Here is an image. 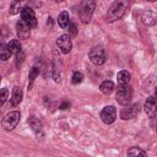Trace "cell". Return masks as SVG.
Here are the masks:
<instances>
[{
  "label": "cell",
  "instance_id": "1",
  "mask_svg": "<svg viewBox=\"0 0 157 157\" xmlns=\"http://www.w3.org/2000/svg\"><path fill=\"white\" fill-rule=\"evenodd\" d=\"M129 7V0H115L105 13V21L108 23L120 20Z\"/></svg>",
  "mask_w": 157,
  "mask_h": 157
},
{
  "label": "cell",
  "instance_id": "2",
  "mask_svg": "<svg viewBox=\"0 0 157 157\" xmlns=\"http://www.w3.org/2000/svg\"><path fill=\"white\" fill-rule=\"evenodd\" d=\"M94 9H96L94 0H82V2L78 6V17L82 23H88L91 21Z\"/></svg>",
  "mask_w": 157,
  "mask_h": 157
},
{
  "label": "cell",
  "instance_id": "3",
  "mask_svg": "<svg viewBox=\"0 0 157 157\" xmlns=\"http://www.w3.org/2000/svg\"><path fill=\"white\" fill-rule=\"evenodd\" d=\"M132 98V88L126 85H118L115 88V99L120 105H128Z\"/></svg>",
  "mask_w": 157,
  "mask_h": 157
},
{
  "label": "cell",
  "instance_id": "4",
  "mask_svg": "<svg viewBox=\"0 0 157 157\" xmlns=\"http://www.w3.org/2000/svg\"><path fill=\"white\" fill-rule=\"evenodd\" d=\"M20 119H21L20 112L18 110H12V112H10V113H7V114L4 115L2 121H1V125H2V128L5 130L10 131V130H13L17 126Z\"/></svg>",
  "mask_w": 157,
  "mask_h": 157
},
{
  "label": "cell",
  "instance_id": "5",
  "mask_svg": "<svg viewBox=\"0 0 157 157\" xmlns=\"http://www.w3.org/2000/svg\"><path fill=\"white\" fill-rule=\"evenodd\" d=\"M88 58L94 65H102L105 61V52L102 45H94L88 52Z\"/></svg>",
  "mask_w": 157,
  "mask_h": 157
},
{
  "label": "cell",
  "instance_id": "6",
  "mask_svg": "<svg viewBox=\"0 0 157 157\" xmlns=\"http://www.w3.org/2000/svg\"><path fill=\"white\" fill-rule=\"evenodd\" d=\"M101 119L104 124H113L117 119V109L114 105H107L101 112Z\"/></svg>",
  "mask_w": 157,
  "mask_h": 157
},
{
  "label": "cell",
  "instance_id": "7",
  "mask_svg": "<svg viewBox=\"0 0 157 157\" xmlns=\"http://www.w3.org/2000/svg\"><path fill=\"white\" fill-rule=\"evenodd\" d=\"M56 45L60 49L63 54H69L72 48V42H71V36L69 34H61L56 39Z\"/></svg>",
  "mask_w": 157,
  "mask_h": 157
},
{
  "label": "cell",
  "instance_id": "8",
  "mask_svg": "<svg viewBox=\"0 0 157 157\" xmlns=\"http://www.w3.org/2000/svg\"><path fill=\"white\" fill-rule=\"evenodd\" d=\"M27 123H28V125L31 126V129L34 131V134H36V136H37V139H43L44 137V131H43V124H42V121L37 118V117H29L28 118V120H27Z\"/></svg>",
  "mask_w": 157,
  "mask_h": 157
},
{
  "label": "cell",
  "instance_id": "9",
  "mask_svg": "<svg viewBox=\"0 0 157 157\" xmlns=\"http://www.w3.org/2000/svg\"><path fill=\"white\" fill-rule=\"evenodd\" d=\"M140 110H141V105H140L139 103H134V104H131L130 107L121 109V112H120V118L124 119V120L132 119V118H135V117L140 113Z\"/></svg>",
  "mask_w": 157,
  "mask_h": 157
},
{
  "label": "cell",
  "instance_id": "10",
  "mask_svg": "<svg viewBox=\"0 0 157 157\" xmlns=\"http://www.w3.org/2000/svg\"><path fill=\"white\" fill-rule=\"evenodd\" d=\"M21 20H23L31 28L37 27V18H36V13L33 11V9L31 7H26L23 9V11L21 12Z\"/></svg>",
  "mask_w": 157,
  "mask_h": 157
},
{
  "label": "cell",
  "instance_id": "11",
  "mask_svg": "<svg viewBox=\"0 0 157 157\" xmlns=\"http://www.w3.org/2000/svg\"><path fill=\"white\" fill-rule=\"evenodd\" d=\"M144 109H145V113L147 114V117L153 118L157 112V98L153 96L147 97L145 101V104H144Z\"/></svg>",
  "mask_w": 157,
  "mask_h": 157
},
{
  "label": "cell",
  "instance_id": "12",
  "mask_svg": "<svg viewBox=\"0 0 157 157\" xmlns=\"http://www.w3.org/2000/svg\"><path fill=\"white\" fill-rule=\"evenodd\" d=\"M28 2H29V0H11L9 13L10 15H17V13L22 12L23 9H26L28 6Z\"/></svg>",
  "mask_w": 157,
  "mask_h": 157
},
{
  "label": "cell",
  "instance_id": "13",
  "mask_svg": "<svg viewBox=\"0 0 157 157\" xmlns=\"http://www.w3.org/2000/svg\"><path fill=\"white\" fill-rule=\"evenodd\" d=\"M16 29H17V36L20 39H27L31 36V27L23 20H20L16 23Z\"/></svg>",
  "mask_w": 157,
  "mask_h": 157
},
{
  "label": "cell",
  "instance_id": "14",
  "mask_svg": "<svg viewBox=\"0 0 157 157\" xmlns=\"http://www.w3.org/2000/svg\"><path fill=\"white\" fill-rule=\"evenodd\" d=\"M22 98H23V92H22L21 87L15 86L13 90H12L11 98H10V101H11V107H16V105H18V104L21 103Z\"/></svg>",
  "mask_w": 157,
  "mask_h": 157
},
{
  "label": "cell",
  "instance_id": "15",
  "mask_svg": "<svg viewBox=\"0 0 157 157\" xmlns=\"http://www.w3.org/2000/svg\"><path fill=\"white\" fill-rule=\"evenodd\" d=\"M39 72H40V65H39L38 63H36V64L32 66V69H31V71H29V75H28V91L32 88L33 82H34L36 77L39 75Z\"/></svg>",
  "mask_w": 157,
  "mask_h": 157
},
{
  "label": "cell",
  "instance_id": "16",
  "mask_svg": "<svg viewBox=\"0 0 157 157\" xmlns=\"http://www.w3.org/2000/svg\"><path fill=\"white\" fill-rule=\"evenodd\" d=\"M141 20H142L144 25H146V26H153V25L156 23V16H155V13H153L152 11H150V10L144 11Z\"/></svg>",
  "mask_w": 157,
  "mask_h": 157
},
{
  "label": "cell",
  "instance_id": "17",
  "mask_svg": "<svg viewBox=\"0 0 157 157\" xmlns=\"http://www.w3.org/2000/svg\"><path fill=\"white\" fill-rule=\"evenodd\" d=\"M58 23L61 28H66L70 23V16H69V12L67 11H61L58 16Z\"/></svg>",
  "mask_w": 157,
  "mask_h": 157
},
{
  "label": "cell",
  "instance_id": "18",
  "mask_svg": "<svg viewBox=\"0 0 157 157\" xmlns=\"http://www.w3.org/2000/svg\"><path fill=\"white\" fill-rule=\"evenodd\" d=\"M99 90L104 94H110L114 91V83L112 81H109V80H105L99 85Z\"/></svg>",
  "mask_w": 157,
  "mask_h": 157
},
{
  "label": "cell",
  "instance_id": "19",
  "mask_svg": "<svg viewBox=\"0 0 157 157\" xmlns=\"http://www.w3.org/2000/svg\"><path fill=\"white\" fill-rule=\"evenodd\" d=\"M130 77H131L130 76V72H128L126 70H121L117 75V81H118L119 85H126V83H129Z\"/></svg>",
  "mask_w": 157,
  "mask_h": 157
},
{
  "label": "cell",
  "instance_id": "20",
  "mask_svg": "<svg viewBox=\"0 0 157 157\" xmlns=\"http://www.w3.org/2000/svg\"><path fill=\"white\" fill-rule=\"evenodd\" d=\"M7 47H9V50L11 52V54H16L17 52L21 50V44H20L18 39H11L7 43Z\"/></svg>",
  "mask_w": 157,
  "mask_h": 157
},
{
  "label": "cell",
  "instance_id": "21",
  "mask_svg": "<svg viewBox=\"0 0 157 157\" xmlns=\"http://www.w3.org/2000/svg\"><path fill=\"white\" fill-rule=\"evenodd\" d=\"M12 54H11V52L9 50V47H7V44H5V43H2L1 44V49H0V58H1V60H7V59H10V56H11Z\"/></svg>",
  "mask_w": 157,
  "mask_h": 157
},
{
  "label": "cell",
  "instance_id": "22",
  "mask_svg": "<svg viewBox=\"0 0 157 157\" xmlns=\"http://www.w3.org/2000/svg\"><path fill=\"white\" fill-rule=\"evenodd\" d=\"M128 155H129V156H137V155L147 156V152L144 151V150L140 148V147H131V148L128 150Z\"/></svg>",
  "mask_w": 157,
  "mask_h": 157
},
{
  "label": "cell",
  "instance_id": "23",
  "mask_svg": "<svg viewBox=\"0 0 157 157\" xmlns=\"http://www.w3.org/2000/svg\"><path fill=\"white\" fill-rule=\"evenodd\" d=\"M82 80H83V74L80 72V71H74L72 77H71V82L74 85H78V83L82 82Z\"/></svg>",
  "mask_w": 157,
  "mask_h": 157
},
{
  "label": "cell",
  "instance_id": "24",
  "mask_svg": "<svg viewBox=\"0 0 157 157\" xmlns=\"http://www.w3.org/2000/svg\"><path fill=\"white\" fill-rule=\"evenodd\" d=\"M23 60H25V53H23V50L21 49L20 52H17V53H16V67H17V69H20V67H21V65H22Z\"/></svg>",
  "mask_w": 157,
  "mask_h": 157
},
{
  "label": "cell",
  "instance_id": "25",
  "mask_svg": "<svg viewBox=\"0 0 157 157\" xmlns=\"http://www.w3.org/2000/svg\"><path fill=\"white\" fill-rule=\"evenodd\" d=\"M60 77H61L60 67H59L56 64H54V65H53V78H54L55 82H59V81H60Z\"/></svg>",
  "mask_w": 157,
  "mask_h": 157
},
{
  "label": "cell",
  "instance_id": "26",
  "mask_svg": "<svg viewBox=\"0 0 157 157\" xmlns=\"http://www.w3.org/2000/svg\"><path fill=\"white\" fill-rule=\"evenodd\" d=\"M69 36H72V37H76L77 36V27L74 22H70L69 23Z\"/></svg>",
  "mask_w": 157,
  "mask_h": 157
},
{
  "label": "cell",
  "instance_id": "27",
  "mask_svg": "<svg viewBox=\"0 0 157 157\" xmlns=\"http://www.w3.org/2000/svg\"><path fill=\"white\" fill-rule=\"evenodd\" d=\"M7 96H9V91H7V88H2V91H1V105H4V103L6 102Z\"/></svg>",
  "mask_w": 157,
  "mask_h": 157
},
{
  "label": "cell",
  "instance_id": "28",
  "mask_svg": "<svg viewBox=\"0 0 157 157\" xmlns=\"http://www.w3.org/2000/svg\"><path fill=\"white\" fill-rule=\"evenodd\" d=\"M59 108H60L61 110H65V109L70 108V103H69V102H64V103H63V104H61V105H60Z\"/></svg>",
  "mask_w": 157,
  "mask_h": 157
},
{
  "label": "cell",
  "instance_id": "29",
  "mask_svg": "<svg viewBox=\"0 0 157 157\" xmlns=\"http://www.w3.org/2000/svg\"><path fill=\"white\" fill-rule=\"evenodd\" d=\"M48 26H52V23H53V21H52V17H48Z\"/></svg>",
  "mask_w": 157,
  "mask_h": 157
},
{
  "label": "cell",
  "instance_id": "30",
  "mask_svg": "<svg viewBox=\"0 0 157 157\" xmlns=\"http://www.w3.org/2000/svg\"><path fill=\"white\" fill-rule=\"evenodd\" d=\"M155 97L157 98V86H156V90H155Z\"/></svg>",
  "mask_w": 157,
  "mask_h": 157
},
{
  "label": "cell",
  "instance_id": "31",
  "mask_svg": "<svg viewBox=\"0 0 157 157\" xmlns=\"http://www.w3.org/2000/svg\"><path fill=\"white\" fill-rule=\"evenodd\" d=\"M145 1H148V2H155L156 0H145Z\"/></svg>",
  "mask_w": 157,
  "mask_h": 157
},
{
  "label": "cell",
  "instance_id": "32",
  "mask_svg": "<svg viewBox=\"0 0 157 157\" xmlns=\"http://www.w3.org/2000/svg\"><path fill=\"white\" fill-rule=\"evenodd\" d=\"M55 2H61V1H64V0H54Z\"/></svg>",
  "mask_w": 157,
  "mask_h": 157
},
{
  "label": "cell",
  "instance_id": "33",
  "mask_svg": "<svg viewBox=\"0 0 157 157\" xmlns=\"http://www.w3.org/2000/svg\"><path fill=\"white\" fill-rule=\"evenodd\" d=\"M156 130H157V125H156Z\"/></svg>",
  "mask_w": 157,
  "mask_h": 157
}]
</instances>
